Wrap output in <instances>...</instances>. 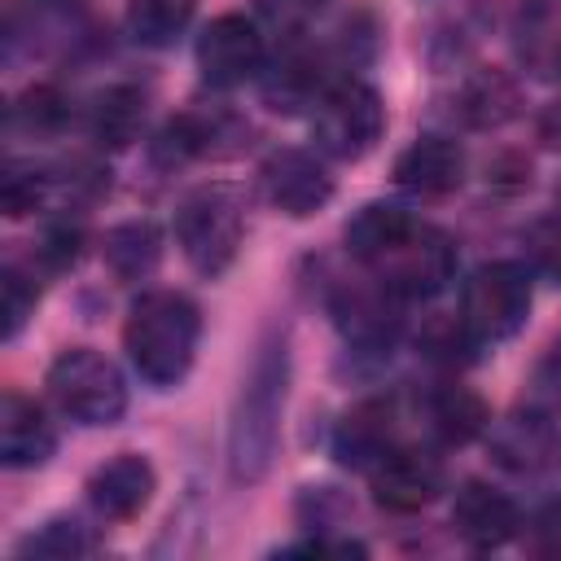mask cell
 I'll return each mask as SVG.
<instances>
[{
    "label": "cell",
    "instance_id": "cell-25",
    "mask_svg": "<svg viewBox=\"0 0 561 561\" xmlns=\"http://www.w3.org/2000/svg\"><path fill=\"white\" fill-rule=\"evenodd\" d=\"M478 346H482V342L473 337V329H469L460 316H430V320L421 324V333H416V351H421L425 359H434V364H447V368L469 364Z\"/></svg>",
    "mask_w": 561,
    "mask_h": 561
},
{
    "label": "cell",
    "instance_id": "cell-24",
    "mask_svg": "<svg viewBox=\"0 0 561 561\" xmlns=\"http://www.w3.org/2000/svg\"><path fill=\"white\" fill-rule=\"evenodd\" d=\"M70 114H75L70 96H66L61 88H53V83H31V88L9 105V123L22 127V131H31V136H53V131H61V127L70 123Z\"/></svg>",
    "mask_w": 561,
    "mask_h": 561
},
{
    "label": "cell",
    "instance_id": "cell-37",
    "mask_svg": "<svg viewBox=\"0 0 561 561\" xmlns=\"http://www.w3.org/2000/svg\"><path fill=\"white\" fill-rule=\"evenodd\" d=\"M557 202H561V188H557Z\"/></svg>",
    "mask_w": 561,
    "mask_h": 561
},
{
    "label": "cell",
    "instance_id": "cell-15",
    "mask_svg": "<svg viewBox=\"0 0 561 561\" xmlns=\"http://www.w3.org/2000/svg\"><path fill=\"white\" fill-rule=\"evenodd\" d=\"M394 184L416 197H447L465 184V145L443 131L416 136L394 158Z\"/></svg>",
    "mask_w": 561,
    "mask_h": 561
},
{
    "label": "cell",
    "instance_id": "cell-23",
    "mask_svg": "<svg viewBox=\"0 0 561 561\" xmlns=\"http://www.w3.org/2000/svg\"><path fill=\"white\" fill-rule=\"evenodd\" d=\"M197 0H127V31L145 48H167L193 22Z\"/></svg>",
    "mask_w": 561,
    "mask_h": 561
},
{
    "label": "cell",
    "instance_id": "cell-4",
    "mask_svg": "<svg viewBox=\"0 0 561 561\" xmlns=\"http://www.w3.org/2000/svg\"><path fill=\"white\" fill-rule=\"evenodd\" d=\"M364 267L399 298H434L456 276V241L443 228L408 215L403 228Z\"/></svg>",
    "mask_w": 561,
    "mask_h": 561
},
{
    "label": "cell",
    "instance_id": "cell-17",
    "mask_svg": "<svg viewBox=\"0 0 561 561\" xmlns=\"http://www.w3.org/2000/svg\"><path fill=\"white\" fill-rule=\"evenodd\" d=\"M552 451H557V434H552L548 408L539 403L517 408L491 425V456L513 473H539L552 460Z\"/></svg>",
    "mask_w": 561,
    "mask_h": 561
},
{
    "label": "cell",
    "instance_id": "cell-36",
    "mask_svg": "<svg viewBox=\"0 0 561 561\" xmlns=\"http://www.w3.org/2000/svg\"><path fill=\"white\" fill-rule=\"evenodd\" d=\"M535 131H539V140H543L548 149H561V101H548V105L539 110Z\"/></svg>",
    "mask_w": 561,
    "mask_h": 561
},
{
    "label": "cell",
    "instance_id": "cell-3",
    "mask_svg": "<svg viewBox=\"0 0 561 561\" xmlns=\"http://www.w3.org/2000/svg\"><path fill=\"white\" fill-rule=\"evenodd\" d=\"M245 210L228 184H202L175 206V245L202 276H224L241 250Z\"/></svg>",
    "mask_w": 561,
    "mask_h": 561
},
{
    "label": "cell",
    "instance_id": "cell-13",
    "mask_svg": "<svg viewBox=\"0 0 561 561\" xmlns=\"http://www.w3.org/2000/svg\"><path fill=\"white\" fill-rule=\"evenodd\" d=\"M394 399L386 394H373V399H359L342 412V421L333 425V438H329V451L342 469H373L390 447H394Z\"/></svg>",
    "mask_w": 561,
    "mask_h": 561
},
{
    "label": "cell",
    "instance_id": "cell-32",
    "mask_svg": "<svg viewBox=\"0 0 561 561\" xmlns=\"http://www.w3.org/2000/svg\"><path fill=\"white\" fill-rule=\"evenodd\" d=\"M522 539L535 557H561V495L539 504L526 522H522Z\"/></svg>",
    "mask_w": 561,
    "mask_h": 561
},
{
    "label": "cell",
    "instance_id": "cell-9",
    "mask_svg": "<svg viewBox=\"0 0 561 561\" xmlns=\"http://www.w3.org/2000/svg\"><path fill=\"white\" fill-rule=\"evenodd\" d=\"M197 70L210 88H241L250 79L263 75L267 66V48H263V35L259 26L245 18V13H219L202 26L197 35Z\"/></svg>",
    "mask_w": 561,
    "mask_h": 561
},
{
    "label": "cell",
    "instance_id": "cell-7",
    "mask_svg": "<svg viewBox=\"0 0 561 561\" xmlns=\"http://www.w3.org/2000/svg\"><path fill=\"white\" fill-rule=\"evenodd\" d=\"M530 298H535L530 267L513 263V259H495V263H482L465 280V289H460V320L473 329L478 342H504V337H513L526 324Z\"/></svg>",
    "mask_w": 561,
    "mask_h": 561
},
{
    "label": "cell",
    "instance_id": "cell-2",
    "mask_svg": "<svg viewBox=\"0 0 561 561\" xmlns=\"http://www.w3.org/2000/svg\"><path fill=\"white\" fill-rule=\"evenodd\" d=\"M202 342V311L180 289H149L131 302L123 324V351L140 381L153 390H171L188 377Z\"/></svg>",
    "mask_w": 561,
    "mask_h": 561
},
{
    "label": "cell",
    "instance_id": "cell-28",
    "mask_svg": "<svg viewBox=\"0 0 561 561\" xmlns=\"http://www.w3.org/2000/svg\"><path fill=\"white\" fill-rule=\"evenodd\" d=\"M48 193V171H39L35 162H22V158H9L4 162V175H0V210L9 219H22L31 210H39Z\"/></svg>",
    "mask_w": 561,
    "mask_h": 561
},
{
    "label": "cell",
    "instance_id": "cell-10",
    "mask_svg": "<svg viewBox=\"0 0 561 561\" xmlns=\"http://www.w3.org/2000/svg\"><path fill=\"white\" fill-rule=\"evenodd\" d=\"M368 486L373 500L386 513H416L425 504H434L447 486V469L430 447H408L394 443L373 469H368Z\"/></svg>",
    "mask_w": 561,
    "mask_h": 561
},
{
    "label": "cell",
    "instance_id": "cell-6",
    "mask_svg": "<svg viewBox=\"0 0 561 561\" xmlns=\"http://www.w3.org/2000/svg\"><path fill=\"white\" fill-rule=\"evenodd\" d=\"M44 386H48L53 403H57L70 421L92 425V430L114 425V421H123V412H127V381H123L118 364L105 359V355L92 351V346H70V351H61V355L48 364Z\"/></svg>",
    "mask_w": 561,
    "mask_h": 561
},
{
    "label": "cell",
    "instance_id": "cell-19",
    "mask_svg": "<svg viewBox=\"0 0 561 561\" xmlns=\"http://www.w3.org/2000/svg\"><path fill=\"white\" fill-rule=\"evenodd\" d=\"M421 408H425L430 430H434L447 447H465V443H473L478 434L491 430V408L482 403L478 390H469V386H460V381H438V386H430L425 399H421Z\"/></svg>",
    "mask_w": 561,
    "mask_h": 561
},
{
    "label": "cell",
    "instance_id": "cell-18",
    "mask_svg": "<svg viewBox=\"0 0 561 561\" xmlns=\"http://www.w3.org/2000/svg\"><path fill=\"white\" fill-rule=\"evenodd\" d=\"M456 118L465 123V127H473V131H495V127H504L508 118H517V110H522V88H517V79L508 75V70H500V66H478V70H469L465 79H460V88H456Z\"/></svg>",
    "mask_w": 561,
    "mask_h": 561
},
{
    "label": "cell",
    "instance_id": "cell-20",
    "mask_svg": "<svg viewBox=\"0 0 561 561\" xmlns=\"http://www.w3.org/2000/svg\"><path fill=\"white\" fill-rule=\"evenodd\" d=\"M145 110H149L145 88H136V83H110L88 105V136L101 149H127L140 136V127H145Z\"/></svg>",
    "mask_w": 561,
    "mask_h": 561
},
{
    "label": "cell",
    "instance_id": "cell-8",
    "mask_svg": "<svg viewBox=\"0 0 561 561\" xmlns=\"http://www.w3.org/2000/svg\"><path fill=\"white\" fill-rule=\"evenodd\" d=\"M399 294H390L377 276L373 280H342L333 285L329 294V311H333V324L342 333V342L355 351V355H386L399 337Z\"/></svg>",
    "mask_w": 561,
    "mask_h": 561
},
{
    "label": "cell",
    "instance_id": "cell-34",
    "mask_svg": "<svg viewBox=\"0 0 561 561\" xmlns=\"http://www.w3.org/2000/svg\"><path fill=\"white\" fill-rule=\"evenodd\" d=\"M535 403L539 408H561V342L548 346V355L535 368Z\"/></svg>",
    "mask_w": 561,
    "mask_h": 561
},
{
    "label": "cell",
    "instance_id": "cell-22",
    "mask_svg": "<svg viewBox=\"0 0 561 561\" xmlns=\"http://www.w3.org/2000/svg\"><path fill=\"white\" fill-rule=\"evenodd\" d=\"M517 48L539 79H561V0H530Z\"/></svg>",
    "mask_w": 561,
    "mask_h": 561
},
{
    "label": "cell",
    "instance_id": "cell-35",
    "mask_svg": "<svg viewBox=\"0 0 561 561\" xmlns=\"http://www.w3.org/2000/svg\"><path fill=\"white\" fill-rule=\"evenodd\" d=\"M285 557H364L368 548L364 543H355V539H302V543H289V548H280Z\"/></svg>",
    "mask_w": 561,
    "mask_h": 561
},
{
    "label": "cell",
    "instance_id": "cell-30",
    "mask_svg": "<svg viewBox=\"0 0 561 561\" xmlns=\"http://www.w3.org/2000/svg\"><path fill=\"white\" fill-rule=\"evenodd\" d=\"M0 298H4V307H0V333H4V342H13L18 333H22V324L31 320V311H35V298H39V289H35V276L31 272H22L13 259L0 267Z\"/></svg>",
    "mask_w": 561,
    "mask_h": 561
},
{
    "label": "cell",
    "instance_id": "cell-21",
    "mask_svg": "<svg viewBox=\"0 0 561 561\" xmlns=\"http://www.w3.org/2000/svg\"><path fill=\"white\" fill-rule=\"evenodd\" d=\"M101 259L110 267L114 280L123 285H136V280H149L153 267L162 263V228L153 219H127V224H114L101 241Z\"/></svg>",
    "mask_w": 561,
    "mask_h": 561
},
{
    "label": "cell",
    "instance_id": "cell-27",
    "mask_svg": "<svg viewBox=\"0 0 561 561\" xmlns=\"http://www.w3.org/2000/svg\"><path fill=\"white\" fill-rule=\"evenodd\" d=\"M83 245H88L83 224L70 219V215H57V219H48V224L39 228V237H35V263H39L44 272H70V267L83 259Z\"/></svg>",
    "mask_w": 561,
    "mask_h": 561
},
{
    "label": "cell",
    "instance_id": "cell-14",
    "mask_svg": "<svg viewBox=\"0 0 561 561\" xmlns=\"http://www.w3.org/2000/svg\"><path fill=\"white\" fill-rule=\"evenodd\" d=\"M83 491H88V504L96 508V517L131 522V517H140L149 508V500L158 491V473H153V465L145 456L118 451V456H110L105 465L92 469Z\"/></svg>",
    "mask_w": 561,
    "mask_h": 561
},
{
    "label": "cell",
    "instance_id": "cell-33",
    "mask_svg": "<svg viewBox=\"0 0 561 561\" xmlns=\"http://www.w3.org/2000/svg\"><path fill=\"white\" fill-rule=\"evenodd\" d=\"M254 9H259L280 35H302V31L329 9V0H254Z\"/></svg>",
    "mask_w": 561,
    "mask_h": 561
},
{
    "label": "cell",
    "instance_id": "cell-11",
    "mask_svg": "<svg viewBox=\"0 0 561 561\" xmlns=\"http://www.w3.org/2000/svg\"><path fill=\"white\" fill-rule=\"evenodd\" d=\"M259 184H263V197L289 219H307L324 210L333 197L329 167L307 149H272L259 167Z\"/></svg>",
    "mask_w": 561,
    "mask_h": 561
},
{
    "label": "cell",
    "instance_id": "cell-26",
    "mask_svg": "<svg viewBox=\"0 0 561 561\" xmlns=\"http://www.w3.org/2000/svg\"><path fill=\"white\" fill-rule=\"evenodd\" d=\"M92 548H96V539H92L88 526L75 522V517H53V522H44L39 530H31V535L18 543L22 557H57V561L83 557V552H92Z\"/></svg>",
    "mask_w": 561,
    "mask_h": 561
},
{
    "label": "cell",
    "instance_id": "cell-5",
    "mask_svg": "<svg viewBox=\"0 0 561 561\" xmlns=\"http://www.w3.org/2000/svg\"><path fill=\"white\" fill-rule=\"evenodd\" d=\"M386 136V101L373 83L342 75L329 83V92L311 105V140L320 153L337 162H359L364 153L377 149Z\"/></svg>",
    "mask_w": 561,
    "mask_h": 561
},
{
    "label": "cell",
    "instance_id": "cell-12",
    "mask_svg": "<svg viewBox=\"0 0 561 561\" xmlns=\"http://www.w3.org/2000/svg\"><path fill=\"white\" fill-rule=\"evenodd\" d=\"M451 530L473 548V552H491V548H504L508 539L522 535V513L517 504L482 482V478H469L460 491H456V504H451Z\"/></svg>",
    "mask_w": 561,
    "mask_h": 561
},
{
    "label": "cell",
    "instance_id": "cell-16",
    "mask_svg": "<svg viewBox=\"0 0 561 561\" xmlns=\"http://www.w3.org/2000/svg\"><path fill=\"white\" fill-rule=\"evenodd\" d=\"M53 451H57V425L48 421V412L22 390H4V399H0L4 469H39L53 460Z\"/></svg>",
    "mask_w": 561,
    "mask_h": 561
},
{
    "label": "cell",
    "instance_id": "cell-31",
    "mask_svg": "<svg viewBox=\"0 0 561 561\" xmlns=\"http://www.w3.org/2000/svg\"><path fill=\"white\" fill-rule=\"evenodd\" d=\"M294 513H298V522L311 526V530H316V526H337V522L351 517V500H346L337 486H302Z\"/></svg>",
    "mask_w": 561,
    "mask_h": 561
},
{
    "label": "cell",
    "instance_id": "cell-1",
    "mask_svg": "<svg viewBox=\"0 0 561 561\" xmlns=\"http://www.w3.org/2000/svg\"><path fill=\"white\" fill-rule=\"evenodd\" d=\"M285 394H289V333L285 324H272L241 377V390L232 399V421H228V473L232 482L250 486L263 482L276 447H280V416H285Z\"/></svg>",
    "mask_w": 561,
    "mask_h": 561
},
{
    "label": "cell",
    "instance_id": "cell-29",
    "mask_svg": "<svg viewBox=\"0 0 561 561\" xmlns=\"http://www.w3.org/2000/svg\"><path fill=\"white\" fill-rule=\"evenodd\" d=\"M522 259H526L530 276H543V280L561 285V210L557 215H539L522 232Z\"/></svg>",
    "mask_w": 561,
    "mask_h": 561
}]
</instances>
